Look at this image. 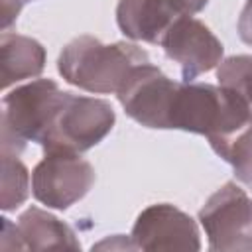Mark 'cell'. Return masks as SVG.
<instances>
[{
  "instance_id": "6da1fadb",
  "label": "cell",
  "mask_w": 252,
  "mask_h": 252,
  "mask_svg": "<svg viewBox=\"0 0 252 252\" xmlns=\"http://www.w3.org/2000/svg\"><path fill=\"white\" fill-rule=\"evenodd\" d=\"M148 61V53L134 43L116 41L106 45L93 35H79L63 47L57 69L69 85L108 94L118 93L130 71Z\"/></svg>"
},
{
  "instance_id": "7a4b0ae2",
  "label": "cell",
  "mask_w": 252,
  "mask_h": 252,
  "mask_svg": "<svg viewBox=\"0 0 252 252\" xmlns=\"http://www.w3.org/2000/svg\"><path fill=\"white\" fill-rule=\"evenodd\" d=\"M248 124L252 120L246 106L228 89L193 81L177 85L169 112V130L203 134L213 146Z\"/></svg>"
},
{
  "instance_id": "3957f363",
  "label": "cell",
  "mask_w": 252,
  "mask_h": 252,
  "mask_svg": "<svg viewBox=\"0 0 252 252\" xmlns=\"http://www.w3.org/2000/svg\"><path fill=\"white\" fill-rule=\"evenodd\" d=\"M114 120V110L106 100L63 91L39 146L45 154L87 152L112 130Z\"/></svg>"
},
{
  "instance_id": "277c9868",
  "label": "cell",
  "mask_w": 252,
  "mask_h": 252,
  "mask_svg": "<svg viewBox=\"0 0 252 252\" xmlns=\"http://www.w3.org/2000/svg\"><path fill=\"white\" fill-rule=\"evenodd\" d=\"M61 89L51 79L22 85L2 98V152L18 156L28 142L41 140L59 102Z\"/></svg>"
},
{
  "instance_id": "5b68a950",
  "label": "cell",
  "mask_w": 252,
  "mask_h": 252,
  "mask_svg": "<svg viewBox=\"0 0 252 252\" xmlns=\"http://www.w3.org/2000/svg\"><path fill=\"white\" fill-rule=\"evenodd\" d=\"M199 220L213 252H252V201L236 183L215 191L199 211Z\"/></svg>"
},
{
  "instance_id": "8992f818",
  "label": "cell",
  "mask_w": 252,
  "mask_h": 252,
  "mask_svg": "<svg viewBox=\"0 0 252 252\" xmlns=\"http://www.w3.org/2000/svg\"><path fill=\"white\" fill-rule=\"evenodd\" d=\"M94 183L93 165L79 154L49 152L32 171L33 197L51 207L67 209L83 199Z\"/></svg>"
},
{
  "instance_id": "52a82bcc",
  "label": "cell",
  "mask_w": 252,
  "mask_h": 252,
  "mask_svg": "<svg viewBox=\"0 0 252 252\" xmlns=\"http://www.w3.org/2000/svg\"><path fill=\"white\" fill-rule=\"evenodd\" d=\"M177 85L148 61L130 71L116 96L126 114L138 124L169 130V112Z\"/></svg>"
},
{
  "instance_id": "ba28073f",
  "label": "cell",
  "mask_w": 252,
  "mask_h": 252,
  "mask_svg": "<svg viewBox=\"0 0 252 252\" xmlns=\"http://www.w3.org/2000/svg\"><path fill=\"white\" fill-rule=\"evenodd\" d=\"M130 242L136 250H199L195 220L169 203L144 209L132 228Z\"/></svg>"
},
{
  "instance_id": "9c48e42d",
  "label": "cell",
  "mask_w": 252,
  "mask_h": 252,
  "mask_svg": "<svg viewBox=\"0 0 252 252\" xmlns=\"http://www.w3.org/2000/svg\"><path fill=\"white\" fill-rule=\"evenodd\" d=\"M209 0H120L116 22L122 33L136 41L161 43L165 32L181 18L193 16Z\"/></svg>"
},
{
  "instance_id": "30bf717a",
  "label": "cell",
  "mask_w": 252,
  "mask_h": 252,
  "mask_svg": "<svg viewBox=\"0 0 252 252\" xmlns=\"http://www.w3.org/2000/svg\"><path fill=\"white\" fill-rule=\"evenodd\" d=\"M161 47L169 59L181 65V77L185 83L215 69L222 61L224 51L217 35L193 16L177 20L165 32Z\"/></svg>"
},
{
  "instance_id": "8fae6325",
  "label": "cell",
  "mask_w": 252,
  "mask_h": 252,
  "mask_svg": "<svg viewBox=\"0 0 252 252\" xmlns=\"http://www.w3.org/2000/svg\"><path fill=\"white\" fill-rule=\"evenodd\" d=\"M14 230H16V248H26V250L81 248L75 232L65 222H61L57 217L37 207H30L26 213H22L18 224H14Z\"/></svg>"
},
{
  "instance_id": "7c38bea8",
  "label": "cell",
  "mask_w": 252,
  "mask_h": 252,
  "mask_svg": "<svg viewBox=\"0 0 252 252\" xmlns=\"http://www.w3.org/2000/svg\"><path fill=\"white\" fill-rule=\"evenodd\" d=\"M0 61H2V87L41 75L45 67V49L39 41L4 32L0 37Z\"/></svg>"
},
{
  "instance_id": "4fadbf2b",
  "label": "cell",
  "mask_w": 252,
  "mask_h": 252,
  "mask_svg": "<svg viewBox=\"0 0 252 252\" xmlns=\"http://www.w3.org/2000/svg\"><path fill=\"white\" fill-rule=\"evenodd\" d=\"M224 161L234 169V175L244 185L252 187V124L244 126L236 134L211 146Z\"/></svg>"
},
{
  "instance_id": "5bb4252c",
  "label": "cell",
  "mask_w": 252,
  "mask_h": 252,
  "mask_svg": "<svg viewBox=\"0 0 252 252\" xmlns=\"http://www.w3.org/2000/svg\"><path fill=\"white\" fill-rule=\"evenodd\" d=\"M219 85L234 93L252 120V55H232L219 63Z\"/></svg>"
},
{
  "instance_id": "9a60e30c",
  "label": "cell",
  "mask_w": 252,
  "mask_h": 252,
  "mask_svg": "<svg viewBox=\"0 0 252 252\" xmlns=\"http://www.w3.org/2000/svg\"><path fill=\"white\" fill-rule=\"evenodd\" d=\"M30 189V173L26 165L14 154L2 152V199L0 207L4 211H12L20 207Z\"/></svg>"
},
{
  "instance_id": "2e32d148",
  "label": "cell",
  "mask_w": 252,
  "mask_h": 252,
  "mask_svg": "<svg viewBox=\"0 0 252 252\" xmlns=\"http://www.w3.org/2000/svg\"><path fill=\"white\" fill-rule=\"evenodd\" d=\"M238 35L244 43L252 45V0H246L238 18Z\"/></svg>"
},
{
  "instance_id": "e0dca14e",
  "label": "cell",
  "mask_w": 252,
  "mask_h": 252,
  "mask_svg": "<svg viewBox=\"0 0 252 252\" xmlns=\"http://www.w3.org/2000/svg\"><path fill=\"white\" fill-rule=\"evenodd\" d=\"M30 0H2V30L6 32L18 18L22 6Z\"/></svg>"
}]
</instances>
